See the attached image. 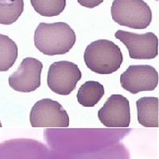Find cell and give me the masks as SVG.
Segmentation results:
<instances>
[{
  "mask_svg": "<svg viewBox=\"0 0 159 159\" xmlns=\"http://www.w3.org/2000/svg\"><path fill=\"white\" fill-rule=\"evenodd\" d=\"M30 125L33 127H68L69 116L57 101L43 98L35 102L30 111Z\"/></svg>",
  "mask_w": 159,
  "mask_h": 159,
  "instance_id": "4",
  "label": "cell"
},
{
  "mask_svg": "<svg viewBox=\"0 0 159 159\" xmlns=\"http://www.w3.org/2000/svg\"><path fill=\"white\" fill-rule=\"evenodd\" d=\"M81 76V72L76 64L66 60L57 61L50 66L47 84L54 93L67 96L74 90Z\"/></svg>",
  "mask_w": 159,
  "mask_h": 159,
  "instance_id": "5",
  "label": "cell"
},
{
  "mask_svg": "<svg viewBox=\"0 0 159 159\" xmlns=\"http://www.w3.org/2000/svg\"><path fill=\"white\" fill-rule=\"evenodd\" d=\"M76 34L66 22L40 23L34 31V46L48 56L64 55L73 48Z\"/></svg>",
  "mask_w": 159,
  "mask_h": 159,
  "instance_id": "1",
  "label": "cell"
},
{
  "mask_svg": "<svg viewBox=\"0 0 159 159\" xmlns=\"http://www.w3.org/2000/svg\"><path fill=\"white\" fill-rule=\"evenodd\" d=\"M97 115L100 122L106 127L126 128L131 121L129 101L122 95H111L98 111Z\"/></svg>",
  "mask_w": 159,
  "mask_h": 159,
  "instance_id": "8",
  "label": "cell"
},
{
  "mask_svg": "<svg viewBox=\"0 0 159 159\" xmlns=\"http://www.w3.org/2000/svg\"><path fill=\"white\" fill-rule=\"evenodd\" d=\"M2 126V124H1V121H0V127Z\"/></svg>",
  "mask_w": 159,
  "mask_h": 159,
  "instance_id": "16",
  "label": "cell"
},
{
  "mask_svg": "<svg viewBox=\"0 0 159 159\" xmlns=\"http://www.w3.org/2000/svg\"><path fill=\"white\" fill-rule=\"evenodd\" d=\"M104 96V87L98 81L89 80L80 86L77 100L84 107H94Z\"/></svg>",
  "mask_w": 159,
  "mask_h": 159,
  "instance_id": "11",
  "label": "cell"
},
{
  "mask_svg": "<svg viewBox=\"0 0 159 159\" xmlns=\"http://www.w3.org/2000/svg\"><path fill=\"white\" fill-rule=\"evenodd\" d=\"M111 13L120 26L133 29H145L152 21V11L143 0H113Z\"/></svg>",
  "mask_w": 159,
  "mask_h": 159,
  "instance_id": "3",
  "label": "cell"
},
{
  "mask_svg": "<svg viewBox=\"0 0 159 159\" xmlns=\"http://www.w3.org/2000/svg\"><path fill=\"white\" fill-rule=\"evenodd\" d=\"M18 46L6 34H0V72H6L18 57Z\"/></svg>",
  "mask_w": 159,
  "mask_h": 159,
  "instance_id": "12",
  "label": "cell"
},
{
  "mask_svg": "<svg viewBox=\"0 0 159 159\" xmlns=\"http://www.w3.org/2000/svg\"><path fill=\"white\" fill-rule=\"evenodd\" d=\"M156 1H158V0H156Z\"/></svg>",
  "mask_w": 159,
  "mask_h": 159,
  "instance_id": "17",
  "label": "cell"
},
{
  "mask_svg": "<svg viewBox=\"0 0 159 159\" xmlns=\"http://www.w3.org/2000/svg\"><path fill=\"white\" fill-rule=\"evenodd\" d=\"M34 11L43 17H54L65 10L66 0H30Z\"/></svg>",
  "mask_w": 159,
  "mask_h": 159,
  "instance_id": "14",
  "label": "cell"
},
{
  "mask_svg": "<svg viewBox=\"0 0 159 159\" xmlns=\"http://www.w3.org/2000/svg\"><path fill=\"white\" fill-rule=\"evenodd\" d=\"M115 37L125 44L133 59H153L158 55V38L152 32L135 34L118 30Z\"/></svg>",
  "mask_w": 159,
  "mask_h": 159,
  "instance_id": "6",
  "label": "cell"
},
{
  "mask_svg": "<svg viewBox=\"0 0 159 159\" xmlns=\"http://www.w3.org/2000/svg\"><path fill=\"white\" fill-rule=\"evenodd\" d=\"M159 75L152 66L134 65L129 66L120 75L121 87L131 94L142 91H153L158 85Z\"/></svg>",
  "mask_w": 159,
  "mask_h": 159,
  "instance_id": "7",
  "label": "cell"
},
{
  "mask_svg": "<svg viewBox=\"0 0 159 159\" xmlns=\"http://www.w3.org/2000/svg\"><path fill=\"white\" fill-rule=\"evenodd\" d=\"M77 1L80 6L87 8H95L96 6L101 5L103 2V0H77Z\"/></svg>",
  "mask_w": 159,
  "mask_h": 159,
  "instance_id": "15",
  "label": "cell"
},
{
  "mask_svg": "<svg viewBox=\"0 0 159 159\" xmlns=\"http://www.w3.org/2000/svg\"><path fill=\"white\" fill-rule=\"evenodd\" d=\"M24 11V0H0V24L11 25Z\"/></svg>",
  "mask_w": 159,
  "mask_h": 159,
  "instance_id": "13",
  "label": "cell"
},
{
  "mask_svg": "<svg viewBox=\"0 0 159 159\" xmlns=\"http://www.w3.org/2000/svg\"><path fill=\"white\" fill-rule=\"evenodd\" d=\"M43 63L34 57L24 58L19 68L9 76V85L13 90L29 93L41 86Z\"/></svg>",
  "mask_w": 159,
  "mask_h": 159,
  "instance_id": "9",
  "label": "cell"
},
{
  "mask_svg": "<svg viewBox=\"0 0 159 159\" xmlns=\"http://www.w3.org/2000/svg\"><path fill=\"white\" fill-rule=\"evenodd\" d=\"M84 62L89 69L96 74H111L120 68L123 63V54L112 41L97 40L87 46Z\"/></svg>",
  "mask_w": 159,
  "mask_h": 159,
  "instance_id": "2",
  "label": "cell"
},
{
  "mask_svg": "<svg viewBox=\"0 0 159 159\" xmlns=\"http://www.w3.org/2000/svg\"><path fill=\"white\" fill-rule=\"evenodd\" d=\"M138 122L144 127H158L159 99L157 97H142L136 101Z\"/></svg>",
  "mask_w": 159,
  "mask_h": 159,
  "instance_id": "10",
  "label": "cell"
}]
</instances>
